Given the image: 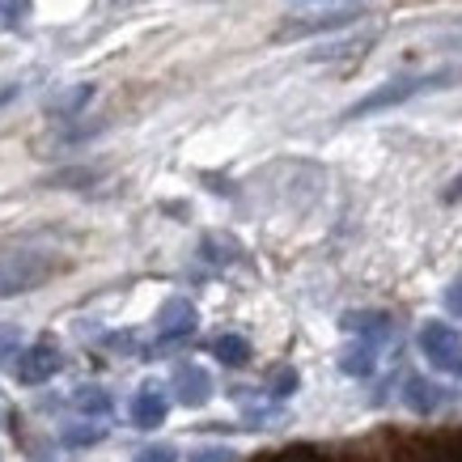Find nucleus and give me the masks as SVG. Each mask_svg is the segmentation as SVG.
Instances as JSON below:
<instances>
[{
    "mask_svg": "<svg viewBox=\"0 0 462 462\" xmlns=\"http://www.w3.org/2000/svg\"><path fill=\"white\" fill-rule=\"evenodd\" d=\"M259 462H331V458L314 446H293V449H281V454H263Z\"/></svg>",
    "mask_w": 462,
    "mask_h": 462,
    "instance_id": "17",
    "label": "nucleus"
},
{
    "mask_svg": "<svg viewBox=\"0 0 462 462\" xmlns=\"http://www.w3.org/2000/svg\"><path fill=\"white\" fill-rule=\"evenodd\" d=\"M17 94V85H0V102H9Z\"/></svg>",
    "mask_w": 462,
    "mask_h": 462,
    "instance_id": "26",
    "label": "nucleus"
},
{
    "mask_svg": "<svg viewBox=\"0 0 462 462\" xmlns=\"http://www.w3.org/2000/svg\"><path fill=\"white\" fill-rule=\"evenodd\" d=\"M437 403H441V386H433V382H424V378H411V382H407V407H411L416 416H429V411H437Z\"/></svg>",
    "mask_w": 462,
    "mask_h": 462,
    "instance_id": "11",
    "label": "nucleus"
},
{
    "mask_svg": "<svg viewBox=\"0 0 462 462\" xmlns=\"http://www.w3.org/2000/svg\"><path fill=\"white\" fill-rule=\"evenodd\" d=\"M212 356L221 365H229V369H238V365L251 361V344L242 336H217L212 339Z\"/></svg>",
    "mask_w": 462,
    "mask_h": 462,
    "instance_id": "12",
    "label": "nucleus"
},
{
    "mask_svg": "<svg viewBox=\"0 0 462 462\" xmlns=\"http://www.w3.org/2000/svg\"><path fill=\"white\" fill-rule=\"evenodd\" d=\"M403 462H462V433H441V437L411 441Z\"/></svg>",
    "mask_w": 462,
    "mask_h": 462,
    "instance_id": "8",
    "label": "nucleus"
},
{
    "mask_svg": "<svg viewBox=\"0 0 462 462\" xmlns=\"http://www.w3.org/2000/svg\"><path fill=\"white\" fill-rule=\"evenodd\" d=\"M369 47H374V34L352 39V42H336V47H322V51H314L310 60H319V64H331V60H361Z\"/></svg>",
    "mask_w": 462,
    "mask_h": 462,
    "instance_id": "14",
    "label": "nucleus"
},
{
    "mask_svg": "<svg viewBox=\"0 0 462 462\" xmlns=\"http://www.w3.org/2000/svg\"><path fill=\"white\" fill-rule=\"evenodd\" d=\"M361 17V9H331V14H314V17H301V22H284L281 30H276V39H306V34H327V30H339L348 26V22H356Z\"/></svg>",
    "mask_w": 462,
    "mask_h": 462,
    "instance_id": "6",
    "label": "nucleus"
},
{
    "mask_svg": "<svg viewBox=\"0 0 462 462\" xmlns=\"http://www.w3.org/2000/svg\"><path fill=\"white\" fill-rule=\"evenodd\" d=\"M72 407L85 411V416H106L111 411V394L102 391V386H81V391L72 394Z\"/></svg>",
    "mask_w": 462,
    "mask_h": 462,
    "instance_id": "15",
    "label": "nucleus"
},
{
    "mask_svg": "<svg viewBox=\"0 0 462 462\" xmlns=\"http://www.w3.org/2000/svg\"><path fill=\"white\" fill-rule=\"evenodd\" d=\"M297 382H301V378H297V369H284V365H281V369L272 374V394H276V399H284V394L297 391Z\"/></svg>",
    "mask_w": 462,
    "mask_h": 462,
    "instance_id": "19",
    "label": "nucleus"
},
{
    "mask_svg": "<svg viewBox=\"0 0 462 462\" xmlns=\"http://www.w3.org/2000/svg\"><path fill=\"white\" fill-rule=\"evenodd\" d=\"M174 391H179V403L199 407V403H208L212 378L199 369V365H179V369H174Z\"/></svg>",
    "mask_w": 462,
    "mask_h": 462,
    "instance_id": "9",
    "label": "nucleus"
},
{
    "mask_svg": "<svg viewBox=\"0 0 462 462\" xmlns=\"http://www.w3.org/2000/svg\"><path fill=\"white\" fill-rule=\"evenodd\" d=\"M191 462H234V449H225V446H204L191 454Z\"/></svg>",
    "mask_w": 462,
    "mask_h": 462,
    "instance_id": "22",
    "label": "nucleus"
},
{
    "mask_svg": "<svg viewBox=\"0 0 462 462\" xmlns=\"http://www.w3.org/2000/svg\"><path fill=\"white\" fill-rule=\"evenodd\" d=\"M199 327V310L187 301V297H174L157 310V339L162 344H174V339H187Z\"/></svg>",
    "mask_w": 462,
    "mask_h": 462,
    "instance_id": "5",
    "label": "nucleus"
},
{
    "mask_svg": "<svg viewBox=\"0 0 462 462\" xmlns=\"http://www.w3.org/2000/svg\"><path fill=\"white\" fill-rule=\"evenodd\" d=\"M344 331H352L365 344H386L394 336V319L386 310H356V314H344Z\"/></svg>",
    "mask_w": 462,
    "mask_h": 462,
    "instance_id": "7",
    "label": "nucleus"
},
{
    "mask_svg": "<svg viewBox=\"0 0 462 462\" xmlns=\"http://www.w3.org/2000/svg\"><path fill=\"white\" fill-rule=\"evenodd\" d=\"M458 72L454 69H441V72H407V77H394V81L378 85V89H369L361 102H352L344 119H365V115H378V111H391V106H403V102L420 98L429 89H446Z\"/></svg>",
    "mask_w": 462,
    "mask_h": 462,
    "instance_id": "2",
    "label": "nucleus"
},
{
    "mask_svg": "<svg viewBox=\"0 0 462 462\" xmlns=\"http://www.w3.org/2000/svg\"><path fill=\"white\" fill-rule=\"evenodd\" d=\"M166 411H170V403L157 386H144V391L132 399V424H136V429H157V424L166 420Z\"/></svg>",
    "mask_w": 462,
    "mask_h": 462,
    "instance_id": "10",
    "label": "nucleus"
},
{
    "mask_svg": "<svg viewBox=\"0 0 462 462\" xmlns=\"http://www.w3.org/2000/svg\"><path fill=\"white\" fill-rule=\"evenodd\" d=\"M446 310L462 319V284H449V289H446Z\"/></svg>",
    "mask_w": 462,
    "mask_h": 462,
    "instance_id": "24",
    "label": "nucleus"
},
{
    "mask_svg": "<svg viewBox=\"0 0 462 462\" xmlns=\"http://www.w3.org/2000/svg\"><path fill=\"white\" fill-rule=\"evenodd\" d=\"M339 369L348 374V378H369L374 374V344H356V348H348L344 356H339Z\"/></svg>",
    "mask_w": 462,
    "mask_h": 462,
    "instance_id": "13",
    "label": "nucleus"
},
{
    "mask_svg": "<svg viewBox=\"0 0 462 462\" xmlns=\"http://www.w3.org/2000/svg\"><path fill=\"white\" fill-rule=\"evenodd\" d=\"M420 348H424V356H429L437 369H446V374H462V339H458V331H454L449 322H424Z\"/></svg>",
    "mask_w": 462,
    "mask_h": 462,
    "instance_id": "3",
    "label": "nucleus"
},
{
    "mask_svg": "<svg viewBox=\"0 0 462 462\" xmlns=\"http://www.w3.org/2000/svg\"><path fill=\"white\" fill-rule=\"evenodd\" d=\"M22 336H17V327H0V356H14Z\"/></svg>",
    "mask_w": 462,
    "mask_h": 462,
    "instance_id": "23",
    "label": "nucleus"
},
{
    "mask_svg": "<svg viewBox=\"0 0 462 462\" xmlns=\"http://www.w3.org/2000/svg\"><path fill=\"white\" fill-rule=\"evenodd\" d=\"M94 98V85H77V89H69V94H60L56 102H51V115H60V119H72V115L85 111V102Z\"/></svg>",
    "mask_w": 462,
    "mask_h": 462,
    "instance_id": "16",
    "label": "nucleus"
},
{
    "mask_svg": "<svg viewBox=\"0 0 462 462\" xmlns=\"http://www.w3.org/2000/svg\"><path fill=\"white\" fill-rule=\"evenodd\" d=\"M238 254V246H229V238H204V259L212 263H229Z\"/></svg>",
    "mask_w": 462,
    "mask_h": 462,
    "instance_id": "18",
    "label": "nucleus"
},
{
    "mask_svg": "<svg viewBox=\"0 0 462 462\" xmlns=\"http://www.w3.org/2000/svg\"><path fill=\"white\" fill-rule=\"evenodd\" d=\"M102 441V429H69L64 433V446H94Z\"/></svg>",
    "mask_w": 462,
    "mask_h": 462,
    "instance_id": "21",
    "label": "nucleus"
},
{
    "mask_svg": "<svg viewBox=\"0 0 462 462\" xmlns=\"http://www.w3.org/2000/svg\"><path fill=\"white\" fill-rule=\"evenodd\" d=\"M136 462H174V449H149V454H141Z\"/></svg>",
    "mask_w": 462,
    "mask_h": 462,
    "instance_id": "25",
    "label": "nucleus"
},
{
    "mask_svg": "<svg viewBox=\"0 0 462 462\" xmlns=\"http://www.w3.org/2000/svg\"><path fill=\"white\" fill-rule=\"evenodd\" d=\"M60 369H64V356H60V348L51 344V339H42V344H34L30 352H22V356H17V378L26 382V386L51 382Z\"/></svg>",
    "mask_w": 462,
    "mask_h": 462,
    "instance_id": "4",
    "label": "nucleus"
},
{
    "mask_svg": "<svg viewBox=\"0 0 462 462\" xmlns=\"http://www.w3.org/2000/svg\"><path fill=\"white\" fill-rule=\"evenodd\" d=\"M69 267V259L42 251V246H9L0 251V301L5 297H22L30 289H42L47 281H56Z\"/></svg>",
    "mask_w": 462,
    "mask_h": 462,
    "instance_id": "1",
    "label": "nucleus"
},
{
    "mask_svg": "<svg viewBox=\"0 0 462 462\" xmlns=\"http://www.w3.org/2000/svg\"><path fill=\"white\" fill-rule=\"evenodd\" d=\"M26 14H30V0H0V17H5V26H17Z\"/></svg>",
    "mask_w": 462,
    "mask_h": 462,
    "instance_id": "20",
    "label": "nucleus"
}]
</instances>
